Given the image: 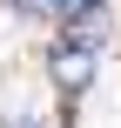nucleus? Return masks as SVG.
I'll return each mask as SVG.
<instances>
[{"mask_svg":"<svg viewBox=\"0 0 121 128\" xmlns=\"http://www.w3.org/2000/svg\"><path fill=\"white\" fill-rule=\"evenodd\" d=\"M7 128H34V115H27V108H20L13 94H7Z\"/></svg>","mask_w":121,"mask_h":128,"instance_id":"20e7f679","label":"nucleus"},{"mask_svg":"<svg viewBox=\"0 0 121 128\" xmlns=\"http://www.w3.org/2000/svg\"><path fill=\"white\" fill-rule=\"evenodd\" d=\"M54 81H61L67 94H81V88L94 81V54H67V47H54Z\"/></svg>","mask_w":121,"mask_h":128,"instance_id":"f03ea898","label":"nucleus"},{"mask_svg":"<svg viewBox=\"0 0 121 128\" xmlns=\"http://www.w3.org/2000/svg\"><path fill=\"white\" fill-rule=\"evenodd\" d=\"M40 14H61V20H81V14H101V0H40Z\"/></svg>","mask_w":121,"mask_h":128,"instance_id":"7ed1b4c3","label":"nucleus"},{"mask_svg":"<svg viewBox=\"0 0 121 128\" xmlns=\"http://www.w3.org/2000/svg\"><path fill=\"white\" fill-rule=\"evenodd\" d=\"M101 40H108V7H101V14L67 20V34H61V47H67V54H101Z\"/></svg>","mask_w":121,"mask_h":128,"instance_id":"f257e3e1","label":"nucleus"}]
</instances>
